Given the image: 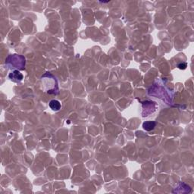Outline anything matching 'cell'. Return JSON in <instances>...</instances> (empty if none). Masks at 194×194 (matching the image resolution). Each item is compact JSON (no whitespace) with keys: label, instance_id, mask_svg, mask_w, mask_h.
Returning a JSON list of instances; mask_svg holds the SVG:
<instances>
[{"label":"cell","instance_id":"8992f818","mask_svg":"<svg viewBox=\"0 0 194 194\" xmlns=\"http://www.w3.org/2000/svg\"><path fill=\"white\" fill-rule=\"evenodd\" d=\"M187 64L185 62L180 63V64L178 65V68L180 70H185L187 68Z\"/></svg>","mask_w":194,"mask_h":194},{"label":"cell","instance_id":"7a4b0ae2","mask_svg":"<svg viewBox=\"0 0 194 194\" xmlns=\"http://www.w3.org/2000/svg\"><path fill=\"white\" fill-rule=\"evenodd\" d=\"M25 58L23 55L13 54L8 56L6 60V64L10 68H17L18 70H24L25 68Z\"/></svg>","mask_w":194,"mask_h":194},{"label":"cell","instance_id":"5b68a950","mask_svg":"<svg viewBox=\"0 0 194 194\" xmlns=\"http://www.w3.org/2000/svg\"><path fill=\"white\" fill-rule=\"evenodd\" d=\"M156 125V122L149 121H145L143 124V127L144 130H146V131H150V130H152L155 128Z\"/></svg>","mask_w":194,"mask_h":194},{"label":"cell","instance_id":"3957f363","mask_svg":"<svg viewBox=\"0 0 194 194\" xmlns=\"http://www.w3.org/2000/svg\"><path fill=\"white\" fill-rule=\"evenodd\" d=\"M8 77L11 81H14V82H20L22 81L24 77L23 74L18 70H15L8 74Z\"/></svg>","mask_w":194,"mask_h":194},{"label":"cell","instance_id":"277c9868","mask_svg":"<svg viewBox=\"0 0 194 194\" xmlns=\"http://www.w3.org/2000/svg\"><path fill=\"white\" fill-rule=\"evenodd\" d=\"M49 107H50L51 109L53 110V111H59L61 108V107H62V105H61L60 102L59 101L53 99L51 100V101L49 102Z\"/></svg>","mask_w":194,"mask_h":194},{"label":"cell","instance_id":"6da1fadb","mask_svg":"<svg viewBox=\"0 0 194 194\" xmlns=\"http://www.w3.org/2000/svg\"><path fill=\"white\" fill-rule=\"evenodd\" d=\"M42 89L48 94L57 95L59 93V86L56 78L51 73L46 72L42 76Z\"/></svg>","mask_w":194,"mask_h":194}]
</instances>
